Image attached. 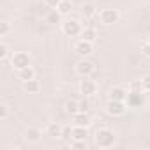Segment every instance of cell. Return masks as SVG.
<instances>
[{"label":"cell","mask_w":150,"mask_h":150,"mask_svg":"<svg viewBox=\"0 0 150 150\" xmlns=\"http://www.w3.org/2000/svg\"><path fill=\"white\" fill-rule=\"evenodd\" d=\"M96 145L99 146V148H110V146H113L115 145V134H113V131H110L108 127H101V129H97V132H96Z\"/></svg>","instance_id":"6da1fadb"},{"label":"cell","mask_w":150,"mask_h":150,"mask_svg":"<svg viewBox=\"0 0 150 150\" xmlns=\"http://www.w3.org/2000/svg\"><path fill=\"white\" fill-rule=\"evenodd\" d=\"M81 23L78 21V20H65L64 23H62V32L65 34V35H69V37H76V35H80L81 34Z\"/></svg>","instance_id":"7a4b0ae2"},{"label":"cell","mask_w":150,"mask_h":150,"mask_svg":"<svg viewBox=\"0 0 150 150\" xmlns=\"http://www.w3.org/2000/svg\"><path fill=\"white\" fill-rule=\"evenodd\" d=\"M11 64H13V67H14L16 71H20V69L30 65V57H28V53H25V51H16V53H13V57H11Z\"/></svg>","instance_id":"3957f363"},{"label":"cell","mask_w":150,"mask_h":150,"mask_svg":"<svg viewBox=\"0 0 150 150\" xmlns=\"http://www.w3.org/2000/svg\"><path fill=\"white\" fill-rule=\"evenodd\" d=\"M99 20L103 25H113L120 20V13L117 9H103L99 14Z\"/></svg>","instance_id":"277c9868"},{"label":"cell","mask_w":150,"mask_h":150,"mask_svg":"<svg viewBox=\"0 0 150 150\" xmlns=\"http://www.w3.org/2000/svg\"><path fill=\"white\" fill-rule=\"evenodd\" d=\"M125 103H127L129 108H141V106H145L146 99H145V94L143 92H129Z\"/></svg>","instance_id":"5b68a950"},{"label":"cell","mask_w":150,"mask_h":150,"mask_svg":"<svg viewBox=\"0 0 150 150\" xmlns=\"http://www.w3.org/2000/svg\"><path fill=\"white\" fill-rule=\"evenodd\" d=\"M106 111L113 117H118V115H124L125 111V101H115V99H110L106 103Z\"/></svg>","instance_id":"8992f818"},{"label":"cell","mask_w":150,"mask_h":150,"mask_svg":"<svg viewBox=\"0 0 150 150\" xmlns=\"http://www.w3.org/2000/svg\"><path fill=\"white\" fill-rule=\"evenodd\" d=\"M74 51H76L81 58H85V57L92 55V51H94V42H88V41L80 39L76 44H74Z\"/></svg>","instance_id":"52a82bcc"},{"label":"cell","mask_w":150,"mask_h":150,"mask_svg":"<svg viewBox=\"0 0 150 150\" xmlns=\"http://www.w3.org/2000/svg\"><path fill=\"white\" fill-rule=\"evenodd\" d=\"M92 72H94V64H92L90 60L83 58V60H80V62L76 64V74H80L81 78H85V76H90Z\"/></svg>","instance_id":"ba28073f"},{"label":"cell","mask_w":150,"mask_h":150,"mask_svg":"<svg viewBox=\"0 0 150 150\" xmlns=\"http://www.w3.org/2000/svg\"><path fill=\"white\" fill-rule=\"evenodd\" d=\"M96 83H94V80H90L88 76H85L81 81H80V94H83L85 97L87 96H92V94H96Z\"/></svg>","instance_id":"9c48e42d"},{"label":"cell","mask_w":150,"mask_h":150,"mask_svg":"<svg viewBox=\"0 0 150 150\" xmlns=\"http://www.w3.org/2000/svg\"><path fill=\"white\" fill-rule=\"evenodd\" d=\"M72 124L74 125H83V127H88L92 124V118L88 115V111H78L72 115Z\"/></svg>","instance_id":"30bf717a"},{"label":"cell","mask_w":150,"mask_h":150,"mask_svg":"<svg viewBox=\"0 0 150 150\" xmlns=\"http://www.w3.org/2000/svg\"><path fill=\"white\" fill-rule=\"evenodd\" d=\"M41 138H42V132H41V129H37V127H28V129L25 131V139H27L28 143H39Z\"/></svg>","instance_id":"8fae6325"},{"label":"cell","mask_w":150,"mask_h":150,"mask_svg":"<svg viewBox=\"0 0 150 150\" xmlns=\"http://www.w3.org/2000/svg\"><path fill=\"white\" fill-rule=\"evenodd\" d=\"M87 136H88V127H83V125H72V138H71V139L85 141Z\"/></svg>","instance_id":"7c38bea8"},{"label":"cell","mask_w":150,"mask_h":150,"mask_svg":"<svg viewBox=\"0 0 150 150\" xmlns=\"http://www.w3.org/2000/svg\"><path fill=\"white\" fill-rule=\"evenodd\" d=\"M127 90L124 87H113L110 90V99H115V101H125L127 99Z\"/></svg>","instance_id":"4fadbf2b"},{"label":"cell","mask_w":150,"mask_h":150,"mask_svg":"<svg viewBox=\"0 0 150 150\" xmlns=\"http://www.w3.org/2000/svg\"><path fill=\"white\" fill-rule=\"evenodd\" d=\"M62 13L58 11V9H51L48 14H46V23H50V25H58V23H64L62 21Z\"/></svg>","instance_id":"5bb4252c"},{"label":"cell","mask_w":150,"mask_h":150,"mask_svg":"<svg viewBox=\"0 0 150 150\" xmlns=\"http://www.w3.org/2000/svg\"><path fill=\"white\" fill-rule=\"evenodd\" d=\"M18 78H20L21 81L34 80V78H35V71H34L30 65H27V67H23V69H20V71H18Z\"/></svg>","instance_id":"9a60e30c"},{"label":"cell","mask_w":150,"mask_h":150,"mask_svg":"<svg viewBox=\"0 0 150 150\" xmlns=\"http://www.w3.org/2000/svg\"><path fill=\"white\" fill-rule=\"evenodd\" d=\"M80 37H81L83 41L96 42V39H97V32H96V28H92V27H87V28H83V30H81Z\"/></svg>","instance_id":"2e32d148"},{"label":"cell","mask_w":150,"mask_h":150,"mask_svg":"<svg viewBox=\"0 0 150 150\" xmlns=\"http://www.w3.org/2000/svg\"><path fill=\"white\" fill-rule=\"evenodd\" d=\"M23 88L28 92V94H37L39 90H41V83H39V80H28V81H23Z\"/></svg>","instance_id":"e0dca14e"},{"label":"cell","mask_w":150,"mask_h":150,"mask_svg":"<svg viewBox=\"0 0 150 150\" xmlns=\"http://www.w3.org/2000/svg\"><path fill=\"white\" fill-rule=\"evenodd\" d=\"M46 134L50 136V138H60L62 136V127L58 125V124H48V127H46Z\"/></svg>","instance_id":"ac0fdd59"},{"label":"cell","mask_w":150,"mask_h":150,"mask_svg":"<svg viewBox=\"0 0 150 150\" xmlns=\"http://www.w3.org/2000/svg\"><path fill=\"white\" fill-rule=\"evenodd\" d=\"M65 111H67L69 115L78 113V111H80V101H76V99H69V101L65 103Z\"/></svg>","instance_id":"d6986e66"},{"label":"cell","mask_w":150,"mask_h":150,"mask_svg":"<svg viewBox=\"0 0 150 150\" xmlns=\"http://www.w3.org/2000/svg\"><path fill=\"white\" fill-rule=\"evenodd\" d=\"M81 14H83L85 18H92V16H96V7H94L92 4H85V6L81 7Z\"/></svg>","instance_id":"ffe728a7"},{"label":"cell","mask_w":150,"mask_h":150,"mask_svg":"<svg viewBox=\"0 0 150 150\" xmlns=\"http://www.w3.org/2000/svg\"><path fill=\"white\" fill-rule=\"evenodd\" d=\"M129 92H145L141 80H132V81L129 83Z\"/></svg>","instance_id":"44dd1931"},{"label":"cell","mask_w":150,"mask_h":150,"mask_svg":"<svg viewBox=\"0 0 150 150\" xmlns=\"http://www.w3.org/2000/svg\"><path fill=\"white\" fill-rule=\"evenodd\" d=\"M71 7H72V6H71L69 0H62V2L58 4V7H57V9H58L62 14H69V13H71Z\"/></svg>","instance_id":"7402d4cb"},{"label":"cell","mask_w":150,"mask_h":150,"mask_svg":"<svg viewBox=\"0 0 150 150\" xmlns=\"http://www.w3.org/2000/svg\"><path fill=\"white\" fill-rule=\"evenodd\" d=\"M9 32H11V25L7 21H2L0 23V37H6Z\"/></svg>","instance_id":"603a6c76"},{"label":"cell","mask_w":150,"mask_h":150,"mask_svg":"<svg viewBox=\"0 0 150 150\" xmlns=\"http://www.w3.org/2000/svg\"><path fill=\"white\" fill-rule=\"evenodd\" d=\"M9 51H11V50H9L7 44H4V42L0 44V60H6V58L9 57Z\"/></svg>","instance_id":"cb8c5ba5"},{"label":"cell","mask_w":150,"mask_h":150,"mask_svg":"<svg viewBox=\"0 0 150 150\" xmlns=\"http://www.w3.org/2000/svg\"><path fill=\"white\" fill-rule=\"evenodd\" d=\"M71 148H74V150L87 148V143L85 141H80V139H71Z\"/></svg>","instance_id":"d4e9b609"},{"label":"cell","mask_w":150,"mask_h":150,"mask_svg":"<svg viewBox=\"0 0 150 150\" xmlns=\"http://www.w3.org/2000/svg\"><path fill=\"white\" fill-rule=\"evenodd\" d=\"M62 139H71L72 138V127L71 125H67V127H62V136H60Z\"/></svg>","instance_id":"484cf974"},{"label":"cell","mask_w":150,"mask_h":150,"mask_svg":"<svg viewBox=\"0 0 150 150\" xmlns=\"http://www.w3.org/2000/svg\"><path fill=\"white\" fill-rule=\"evenodd\" d=\"M9 118V106L2 104L0 106V120H7Z\"/></svg>","instance_id":"4316f807"},{"label":"cell","mask_w":150,"mask_h":150,"mask_svg":"<svg viewBox=\"0 0 150 150\" xmlns=\"http://www.w3.org/2000/svg\"><path fill=\"white\" fill-rule=\"evenodd\" d=\"M141 83H143V90L150 92V74H146V76L141 78Z\"/></svg>","instance_id":"83f0119b"},{"label":"cell","mask_w":150,"mask_h":150,"mask_svg":"<svg viewBox=\"0 0 150 150\" xmlns=\"http://www.w3.org/2000/svg\"><path fill=\"white\" fill-rule=\"evenodd\" d=\"M141 51H143L145 57H150V42H148V41H145V42L141 44Z\"/></svg>","instance_id":"f1b7e54d"},{"label":"cell","mask_w":150,"mask_h":150,"mask_svg":"<svg viewBox=\"0 0 150 150\" xmlns=\"http://www.w3.org/2000/svg\"><path fill=\"white\" fill-rule=\"evenodd\" d=\"M60 2H62V0H44V4H46L48 7H51V9H57Z\"/></svg>","instance_id":"f546056e"},{"label":"cell","mask_w":150,"mask_h":150,"mask_svg":"<svg viewBox=\"0 0 150 150\" xmlns=\"http://www.w3.org/2000/svg\"><path fill=\"white\" fill-rule=\"evenodd\" d=\"M88 110H90V103L87 99L80 101V111H88Z\"/></svg>","instance_id":"4dcf8cb0"},{"label":"cell","mask_w":150,"mask_h":150,"mask_svg":"<svg viewBox=\"0 0 150 150\" xmlns=\"http://www.w3.org/2000/svg\"><path fill=\"white\" fill-rule=\"evenodd\" d=\"M146 41H148V42H150V34H148V37H146Z\"/></svg>","instance_id":"1f68e13d"}]
</instances>
